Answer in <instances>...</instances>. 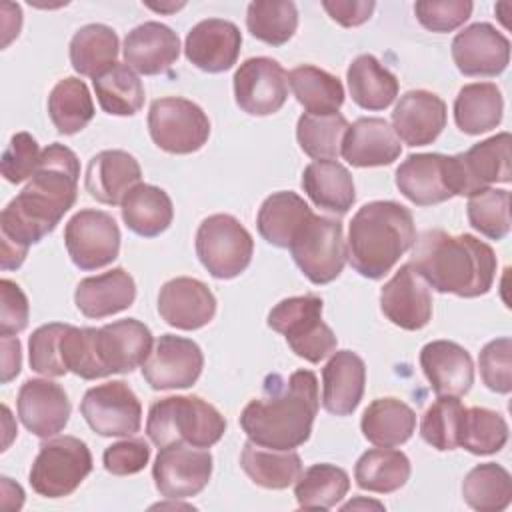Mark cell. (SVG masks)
<instances>
[{
	"label": "cell",
	"instance_id": "obj_1",
	"mask_svg": "<svg viewBox=\"0 0 512 512\" xmlns=\"http://www.w3.org/2000/svg\"><path fill=\"white\" fill-rule=\"evenodd\" d=\"M80 162L64 144L42 150L30 182L6 204L0 214L2 270L20 268L28 248L48 236L78 196Z\"/></svg>",
	"mask_w": 512,
	"mask_h": 512
},
{
	"label": "cell",
	"instance_id": "obj_2",
	"mask_svg": "<svg viewBox=\"0 0 512 512\" xmlns=\"http://www.w3.org/2000/svg\"><path fill=\"white\" fill-rule=\"evenodd\" d=\"M318 406V380L312 370H296L288 378L270 374L264 396L244 406L240 426L258 446L294 450L310 438Z\"/></svg>",
	"mask_w": 512,
	"mask_h": 512
},
{
	"label": "cell",
	"instance_id": "obj_3",
	"mask_svg": "<svg viewBox=\"0 0 512 512\" xmlns=\"http://www.w3.org/2000/svg\"><path fill=\"white\" fill-rule=\"evenodd\" d=\"M410 264L436 292L476 298L492 288L498 260L492 246L476 236L434 228L416 238Z\"/></svg>",
	"mask_w": 512,
	"mask_h": 512
},
{
	"label": "cell",
	"instance_id": "obj_4",
	"mask_svg": "<svg viewBox=\"0 0 512 512\" xmlns=\"http://www.w3.org/2000/svg\"><path fill=\"white\" fill-rule=\"evenodd\" d=\"M416 242L412 212L394 200L358 208L348 226L346 252L352 268L370 280L384 278Z\"/></svg>",
	"mask_w": 512,
	"mask_h": 512
},
{
	"label": "cell",
	"instance_id": "obj_5",
	"mask_svg": "<svg viewBox=\"0 0 512 512\" xmlns=\"http://www.w3.org/2000/svg\"><path fill=\"white\" fill-rule=\"evenodd\" d=\"M226 432L224 416L200 396H168L156 400L148 410L146 434L158 448L190 444L214 446Z\"/></svg>",
	"mask_w": 512,
	"mask_h": 512
},
{
	"label": "cell",
	"instance_id": "obj_6",
	"mask_svg": "<svg viewBox=\"0 0 512 512\" xmlns=\"http://www.w3.org/2000/svg\"><path fill=\"white\" fill-rule=\"evenodd\" d=\"M268 326L284 334L290 350L318 364L336 350V334L322 320V298L316 294L280 300L268 314Z\"/></svg>",
	"mask_w": 512,
	"mask_h": 512
},
{
	"label": "cell",
	"instance_id": "obj_7",
	"mask_svg": "<svg viewBox=\"0 0 512 512\" xmlns=\"http://www.w3.org/2000/svg\"><path fill=\"white\" fill-rule=\"evenodd\" d=\"M288 250L312 284L336 280L348 260L342 222L314 212L300 224Z\"/></svg>",
	"mask_w": 512,
	"mask_h": 512
},
{
	"label": "cell",
	"instance_id": "obj_8",
	"mask_svg": "<svg viewBox=\"0 0 512 512\" xmlns=\"http://www.w3.org/2000/svg\"><path fill=\"white\" fill-rule=\"evenodd\" d=\"M92 472V454L76 436H58L40 446L30 468V486L44 498L70 496Z\"/></svg>",
	"mask_w": 512,
	"mask_h": 512
},
{
	"label": "cell",
	"instance_id": "obj_9",
	"mask_svg": "<svg viewBox=\"0 0 512 512\" xmlns=\"http://www.w3.org/2000/svg\"><path fill=\"white\" fill-rule=\"evenodd\" d=\"M254 254L250 232L230 214H212L196 230V256L218 280L242 274Z\"/></svg>",
	"mask_w": 512,
	"mask_h": 512
},
{
	"label": "cell",
	"instance_id": "obj_10",
	"mask_svg": "<svg viewBox=\"0 0 512 512\" xmlns=\"http://www.w3.org/2000/svg\"><path fill=\"white\" fill-rule=\"evenodd\" d=\"M148 132L164 152L192 154L208 142L210 120L192 100L166 96L150 104Z\"/></svg>",
	"mask_w": 512,
	"mask_h": 512
},
{
	"label": "cell",
	"instance_id": "obj_11",
	"mask_svg": "<svg viewBox=\"0 0 512 512\" xmlns=\"http://www.w3.org/2000/svg\"><path fill=\"white\" fill-rule=\"evenodd\" d=\"M512 136L500 132L490 136L466 152L448 156V182L454 196H472L490 184H508L512 180L510 168Z\"/></svg>",
	"mask_w": 512,
	"mask_h": 512
},
{
	"label": "cell",
	"instance_id": "obj_12",
	"mask_svg": "<svg viewBox=\"0 0 512 512\" xmlns=\"http://www.w3.org/2000/svg\"><path fill=\"white\" fill-rule=\"evenodd\" d=\"M64 244L76 268L98 270L118 258L120 228L108 212L84 208L66 222Z\"/></svg>",
	"mask_w": 512,
	"mask_h": 512
},
{
	"label": "cell",
	"instance_id": "obj_13",
	"mask_svg": "<svg viewBox=\"0 0 512 512\" xmlns=\"http://www.w3.org/2000/svg\"><path fill=\"white\" fill-rule=\"evenodd\" d=\"M80 412L88 426L100 436L128 438L140 430L142 404L134 390L122 382L112 380L86 390Z\"/></svg>",
	"mask_w": 512,
	"mask_h": 512
},
{
	"label": "cell",
	"instance_id": "obj_14",
	"mask_svg": "<svg viewBox=\"0 0 512 512\" xmlns=\"http://www.w3.org/2000/svg\"><path fill=\"white\" fill-rule=\"evenodd\" d=\"M212 476V454L190 444H170L160 448L152 478L156 490L170 500H184L200 494Z\"/></svg>",
	"mask_w": 512,
	"mask_h": 512
},
{
	"label": "cell",
	"instance_id": "obj_15",
	"mask_svg": "<svg viewBox=\"0 0 512 512\" xmlns=\"http://www.w3.org/2000/svg\"><path fill=\"white\" fill-rule=\"evenodd\" d=\"M234 98L250 116H270L288 98V72L268 56L244 60L234 72Z\"/></svg>",
	"mask_w": 512,
	"mask_h": 512
},
{
	"label": "cell",
	"instance_id": "obj_16",
	"mask_svg": "<svg viewBox=\"0 0 512 512\" xmlns=\"http://www.w3.org/2000/svg\"><path fill=\"white\" fill-rule=\"evenodd\" d=\"M204 356L200 346L182 336L162 334L142 364V376L152 390L190 388L202 374Z\"/></svg>",
	"mask_w": 512,
	"mask_h": 512
},
{
	"label": "cell",
	"instance_id": "obj_17",
	"mask_svg": "<svg viewBox=\"0 0 512 512\" xmlns=\"http://www.w3.org/2000/svg\"><path fill=\"white\" fill-rule=\"evenodd\" d=\"M152 342L150 328L136 318H124L96 328L94 350L102 378L126 374L142 366L152 352Z\"/></svg>",
	"mask_w": 512,
	"mask_h": 512
},
{
	"label": "cell",
	"instance_id": "obj_18",
	"mask_svg": "<svg viewBox=\"0 0 512 512\" xmlns=\"http://www.w3.org/2000/svg\"><path fill=\"white\" fill-rule=\"evenodd\" d=\"M452 60L464 76H498L510 62V40L488 22H476L452 40Z\"/></svg>",
	"mask_w": 512,
	"mask_h": 512
},
{
	"label": "cell",
	"instance_id": "obj_19",
	"mask_svg": "<svg viewBox=\"0 0 512 512\" xmlns=\"http://www.w3.org/2000/svg\"><path fill=\"white\" fill-rule=\"evenodd\" d=\"M380 308L384 316L404 330H420L432 318V296L424 278L402 264L380 290Z\"/></svg>",
	"mask_w": 512,
	"mask_h": 512
},
{
	"label": "cell",
	"instance_id": "obj_20",
	"mask_svg": "<svg viewBox=\"0 0 512 512\" xmlns=\"http://www.w3.org/2000/svg\"><path fill=\"white\" fill-rule=\"evenodd\" d=\"M18 418L38 438L62 432L70 418V400L64 388L52 380L30 378L18 390Z\"/></svg>",
	"mask_w": 512,
	"mask_h": 512
},
{
	"label": "cell",
	"instance_id": "obj_21",
	"mask_svg": "<svg viewBox=\"0 0 512 512\" xmlns=\"http://www.w3.org/2000/svg\"><path fill=\"white\" fill-rule=\"evenodd\" d=\"M240 46L242 34L234 22L208 18L192 26V30L186 34L184 54L196 68L218 74L230 70L236 64Z\"/></svg>",
	"mask_w": 512,
	"mask_h": 512
},
{
	"label": "cell",
	"instance_id": "obj_22",
	"mask_svg": "<svg viewBox=\"0 0 512 512\" xmlns=\"http://www.w3.org/2000/svg\"><path fill=\"white\" fill-rule=\"evenodd\" d=\"M158 314L166 324L178 330H198L214 318L216 298L204 282L178 276L162 284Z\"/></svg>",
	"mask_w": 512,
	"mask_h": 512
},
{
	"label": "cell",
	"instance_id": "obj_23",
	"mask_svg": "<svg viewBox=\"0 0 512 512\" xmlns=\"http://www.w3.org/2000/svg\"><path fill=\"white\" fill-rule=\"evenodd\" d=\"M420 368L436 396H464L474 384V364L466 348L450 340H432L420 350Z\"/></svg>",
	"mask_w": 512,
	"mask_h": 512
},
{
	"label": "cell",
	"instance_id": "obj_24",
	"mask_svg": "<svg viewBox=\"0 0 512 512\" xmlns=\"http://www.w3.org/2000/svg\"><path fill=\"white\" fill-rule=\"evenodd\" d=\"M446 126L444 100L428 90H410L400 96L392 112V130L408 146L432 144Z\"/></svg>",
	"mask_w": 512,
	"mask_h": 512
},
{
	"label": "cell",
	"instance_id": "obj_25",
	"mask_svg": "<svg viewBox=\"0 0 512 512\" xmlns=\"http://www.w3.org/2000/svg\"><path fill=\"white\" fill-rule=\"evenodd\" d=\"M124 62L144 76L166 72L180 56L178 34L162 22H144L124 38Z\"/></svg>",
	"mask_w": 512,
	"mask_h": 512
},
{
	"label": "cell",
	"instance_id": "obj_26",
	"mask_svg": "<svg viewBox=\"0 0 512 512\" xmlns=\"http://www.w3.org/2000/svg\"><path fill=\"white\" fill-rule=\"evenodd\" d=\"M402 152L400 140L384 118H358L348 124L340 154L356 168L388 166Z\"/></svg>",
	"mask_w": 512,
	"mask_h": 512
},
{
	"label": "cell",
	"instance_id": "obj_27",
	"mask_svg": "<svg viewBox=\"0 0 512 512\" xmlns=\"http://www.w3.org/2000/svg\"><path fill=\"white\" fill-rule=\"evenodd\" d=\"M142 170L138 160L124 150H102L86 166V190L102 204H122L126 194L140 184Z\"/></svg>",
	"mask_w": 512,
	"mask_h": 512
},
{
	"label": "cell",
	"instance_id": "obj_28",
	"mask_svg": "<svg viewBox=\"0 0 512 512\" xmlns=\"http://www.w3.org/2000/svg\"><path fill=\"white\" fill-rule=\"evenodd\" d=\"M396 186L412 204L432 206L450 200L454 194L448 182V156L410 154L396 168Z\"/></svg>",
	"mask_w": 512,
	"mask_h": 512
},
{
	"label": "cell",
	"instance_id": "obj_29",
	"mask_svg": "<svg viewBox=\"0 0 512 512\" xmlns=\"http://www.w3.org/2000/svg\"><path fill=\"white\" fill-rule=\"evenodd\" d=\"M366 366L352 350L332 352L322 368V406L334 416L352 414L364 394Z\"/></svg>",
	"mask_w": 512,
	"mask_h": 512
},
{
	"label": "cell",
	"instance_id": "obj_30",
	"mask_svg": "<svg viewBox=\"0 0 512 512\" xmlns=\"http://www.w3.org/2000/svg\"><path fill=\"white\" fill-rule=\"evenodd\" d=\"M136 282L124 268H112L78 282L74 292L76 308L86 318H106L132 306Z\"/></svg>",
	"mask_w": 512,
	"mask_h": 512
},
{
	"label": "cell",
	"instance_id": "obj_31",
	"mask_svg": "<svg viewBox=\"0 0 512 512\" xmlns=\"http://www.w3.org/2000/svg\"><path fill=\"white\" fill-rule=\"evenodd\" d=\"M302 188L318 208L334 214H346L356 200L352 174L336 160L310 162L302 172Z\"/></svg>",
	"mask_w": 512,
	"mask_h": 512
},
{
	"label": "cell",
	"instance_id": "obj_32",
	"mask_svg": "<svg viewBox=\"0 0 512 512\" xmlns=\"http://www.w3.org/2000/svg\"><path fill=\"white\" fill-rule=\"evenodd\" d=\"M360 428L370 444L378 448H394L410 440L414 434L416 414L398 398H376L364 410Z\"/></svg>",
	"mask_w": 512,
	"mask_h": 512
},
{
	"label": "cell",
	"instance_id": "obj_33",
	"mask_svg": "<svg viewBox=\"0 0 512 512\" xmlns=\"http://www.w3.org/2000/svg\"><path fill=\"white\" fill-rule=\"evenodd\" d=\"M124 224L138 236H160L174 218V206L166 190L152 184H136L120 204Z\"/></svg>",
	"mask_w": 512,
	"mask_h": 512
},
{
	"label": "cell",
	"instance_id": "obj_34",
	"mask_svg": "<svg viewBox=\"0 0 512 512\" xmlns=\"http://www.w3.org/2000/svg\"><path fill=\"white\" fill-rule=\"evenodd\" d=\"M240 466L254 484L268 490H284L302 474V458L294 450L264 448L252 440L242 446Z\"/></svg>",
	"mask_w": 512,
	"mask_h": 512
},
{
	"label": "cell",
	"instance_id": "obj_35",
	"mask_svg": "<svg viewBox=\"0 0 512 512\" xmlns=\"http://www.w3.org/2000/svg\"><path fill=\"white\" fill-rule=\"evenodd\" d=\"M352 100L364 110H384L398 96L396 76L372 54H360L346 70Z\"/></svg>",
	"mask_w": 512,
	"mask_h": 512
},
{
	"label": "cell",
	"instance_id": "obj_36",
	"mask_svg": "<svg viewBox=\"0 0 512 512\" xmlns=\"http://www.w3.org/2000/svg\"><path fill=\"white\" fill-rule=\"evenodd\" d=\"M504 100L494 82H472L454 100V120L464 134H482L502 122Z\"/></svg>",
	"mask_w": 512,
	"mask_h": 512
},
{
	"label": "cell",
	"instance_id": "obj_37",
	"mask_svg": "<svg viewBox=\"0 0 512 512\" xmlns=\"http://www.w3.org/2000/svg\"><path fill=\"white\" fill-rule=\"evenodd\" d=\"M310 214L312 208L296 192L280 190L262 202L256 216V226L268 244L288 248L296 230Z\"/></svg>",
	"mask_w": 512,
	"mask_h": 512
},
{
	"label": "cell",
	"instance_id": "obj_38",
	"mask_svg": "<svg viewBox=\"0 0 512 512\" xmlns=\"http://www.w3.org/2000/svg\"><path fill=\"white\" fill-rule=\"evenodd\" d=\"M118 34L106 24H86L70 40V62L80 76L98 78L116 64Z\"/></svg>",
	"mask_w": 512,
	"mask_h": 512
},
{
	"label": "cell",
	"instance_id": "obj_39",
	"mask_svg": "<svg viewBox=\"0 0 512 512\" xmlns=\"http://www.w3.org/2000/svg\"><path fill=\"white\" fill-rule=\"evenodd\" d=\"M410 478V460L402 450L372 448L366 450L356 466L354 480L362 490L390 494L400 490Z\"/></svg>",
	"mask_w": 512,
	"mask_h": 512
},
{
	"label": "cell",
	"instance_id": "obj_40",
	"mask_svg": "<svg viewBox=\"0 0 512 512\" xmlns=\"http://www.w3.org/2000/svg\"><path fill=\"white\" fill-rule=\"evenodd\" d=\"M288 84L306 114H336L344 104L342 82L312 64H302L290 70Z\"/></svg>",
	"mask_w": 512,
	"mask_h": 512
},
{
	"label": "cell",
	"instance_id": "obj_41",
	"mask_svg": "<svg viewBox=\"0 0 512 512\" xmlns=\"http://www.w3.org/2000/svg\"><path fill=\"white\" fill-rule=\"evenodd\" d=\"M350 488L346 470L336 464L320 462L306 468L294 486V496L300 508L306 510H330L334 508Z\"/></svg>",
	"mask_w": 512,
	"mask_h": 512
},
{
	"label": "cell",
	"instance_id": "obj_42",
	"mask_svg": "<svg viewBox=\"0 0 512 512\" xmlns=\"http://www.w3.org/2000/svg\"><path fill=\"white\" fill-rule=\"evenodd\" d=\"M48 114L60 134H76L94 116V102L88 86L80 78H62L50 90Z\"/></svg>",
	"mask_w": 512,
	"mask_h": 512
},
{
	"label": "cell",
	"instance_id": "obj_43",
	"mask_svg": "<svg viewBox=\"0 0 512 512\" xmlns=\"http://www.w3.org/2000/svg\"><path fill=\"white\" fill-rule=\"evenodd\" d=\"M466 504L480 512H500L512 500V478L508 470L496 462L474 466L462 482Z\"/></svg>",
	"mask_w": 512,
	"mask_h": 512
},
{
	"label": "cell",
	"instance_id": "obj_44",
	"mask_svg": "<svg viewBox=\"0 0 512 512\" xmlns=\"http://www.w3.org/2000/svg\"><path fill=\"white\" fill-rule=\"evenodd\" d=\"M100 108L112 116H132L144 106V86L126 64H114L92 80Z\"/></svg>",
	"mask_w": 512,
	"mask_h": 512
},
{
	"label": "cell",
	"instance_id": "obj_45",
	"mask_svg": "<svg viewBox=\"0 0 512 512\" xmlns=\"http://www.w3.org/2000/svg\"><path fill=\"white\" fill-rule=\"evenodd\" d=\"M248 32L270 46L286 44L298 28V10L290 0H256L246 10Z\"/></svg>",
	"mask_w": 512,
	"mask_h": 512
},
{
	"label": "cell",
	"instance_id": "obj_46",
	"mask_svg": "<svg viewBox=\"0 0 512 512\" xmlns=\"http://www.w3.org/2000/svg\"><path fill=\"white\" fill-rule=\"evenodd\" d=\"M348 130L346 118L336 114H302L296 124V138L302 152L314 160H336Z\"/></svg>",
	"mask_w": 512,
	"mask_h": 512
},
{
	"label": "cell",
	"instance_id": "obj_47",
	"mask_svg": "<svg viewBox=\"0 0 512 512\" xmlns=\"http://www.w3.org/2000/svg\"><path fill=\"white\" fill-rule=\"evenodd\" d=\"M506 442L508 424L502 414L482 406L464 408L458 432V446H462L470 454L486 456L502 450Z\"/></svg>",
	"mask_w": 512,
	"mask_h": 512
},
{
	"label": "cell",
	"instance_id": "obj_48",
	"mask_svg": "<svg viewBox=\"0 0 512 512\" xmlns=\"http://www.w3.org/2000/svg\"><path fill=\"white\" fill-rule=\"evenodd\" d=\"M468 222L490 240H502L510 232V192L484 188L468 196Z\"/></svg>",
	"mask_w": 512,
	"mask_h": 512
},
{
	"label": "cell",
	"instance_id": "obj_49",
	"mask_svg": "<svg viewBox=\"0 0 512 512\" xmlns=\"http://www.w3.org/2000/svg\"><path fill=\"white\" fill-rule=\"evenodd\" d=\"M464 406L458 396H438V400L424 412L420 422V436L436 450H454L458 446V432Z\"/></svg>",
	"mask_w": 512,
	"mask_h": 512
},
{
	"label": "cell",
	"instance_id": "obj_50",
	"mask_svg": "<svg viewBox=\"0 0 512 512\" xmlns=\"http://www.w3.org/2000/svg\"><path fill=\"white\" fill-rule=\"evenodd\" d=\"M70 328V324L50 322L38 326L30 340V368L42 376H64L68 368L62 360V336Z\"/></svg>",
	"mask_w": 512,
	"mask_h": 512
},
{
	"label": "cell",
	"instance_id": "obj_51",
	"mask_svg": "<svg viewBox=\"0 0 512 512\" xmlns=\"http://www.w3.org/2000/svg\"><path fill=\"white\" fill-rule=\"evenodd\" d=\"M94 332L96 328H76L70 326L62 336V360L68 372L84 380L102 378L96 350H94Z\"/></svg>",
	"mask_w": 512,
	"mask_h": 512
},
{
	"label": "cell",
	"instance_id": "obj_52",
	"mask_svg": "<svg viewBox=\"0 0 512 512\" xmlns=\"http://www.w3.org/2000/svg\"><path fill=\"white\" fill-rule=\"evenodd\" d=\"M478 366L486 388L508 394L512 390V340L508 336L490 340L480 350Z\"/></svg>",
	"mask_w": 512,
	"mask_h": 512
},
{
	"label": "cell",
	"instance_id": "obj_53",
	"mask_svg": "<svg viewBox=\"0 0 512 512\" xmlns=\"http://www.w3.org/2000/svg\"><path fill=\"white\" fill-rule=\"evenodd\" d=\"M40 156H42V150L36 138L28 132H16L10 138L0 160L2 176L12 184H20L28 180L38 168Z\"/></svg>",
	"mask_w": 512,
	"mask_h": 512
},
{
	"label": "cell",
	"instance_id": "obj_54",
	"mask_svg": "<svg viewBox=\"0 0 512 512\" xmlns=\"http://www.w3.org/2000/svg\"><path fill=\"white\" fill-rule=\"evenodd\" d=\"M472 8L470 0H420L414 4V14L426 30L452 32L470 18Z\"/></svg>",
	"mask_w": 512,
	"mask_h": 512
},
{
	"label": "cell",
	"instance_id": "obj_55",
	"mask_svg": "<svg viewBox=\"0 0 512 512\" xmlns=\"http://www.w3.org/2000/svg\"><path fill=\"white\" fill-rule=\"evenodd\" d=\"M104 468L114 476H130L140 470L150 460V446L144 438H126L110 444L104 450Z\"/></svg>",
	"mask_w": 512,
	"mask_h": 512
},
{
	"label": "cell",
	"instance_id": "obj_56",
	"mask_svg": "<svg viewBox=\"0 0 512 512\" xmlns=\"http://www.w3.org/2000/svg\"><path fill=\"white\" fill-rule=\"evenodd\" d=\"M0 296V336H14L28 326V298L22 288L8 278L0 280Z\"/></svg>",
	"mask_w": 512,
	"mask_h": 512
},
{
	"label": "cell",
	"instance_id": "obj_57",
	"mask_svg": "<svg viewBox=\"0 0 512 512\" xmlns=\"http://www.w3.org/2000/svg\"><path fill=\"white\" fill-rule=\"evenodd\" d=\"M322 8L328 12V16L338 22L344 28L360 26L366 20H370L376 2L372 0H324Z\"/></svg>",
	"mask_w": 512,
	"mask_h": 512
},
{
	"label": "cell",
	"instance_id": "obj_58",
	"mask_svg": "<svg viewBox=\"0 0 512 512\" xmlns=\"http://www.w3.org/2000/svg\"><path fill=\"white\" fill-rule=\"evenodd\" d=\"M22 354L20 340L14 336H2V384H8L20 374Z\"/></svg>",
	"mask_w": 512,
	"mask_h": 512
},
{
	"label": "cell",
	"instance_id": "obj_59",
	"mask_svg": "<svg viewBox=\"0 0 512 512\" xmlns=\"http://www.w3.org/2000/svg\"><path fill=\"white\" fill-rule=\"evenodd\" d=\"M146 6H150V8H152V10H156V12H174V10L182 8V6H184V2H178V4H172V6H164V4H152V2H146Z\"/></svg>",
	"mask_w": 512,
	"mask_h": 512
},
{
	"label": "cell",
	"instance_id": "obj_60",
	"mask_svg": "<svg viewBox=\"0 0 512 512\" xmlns=\"http://www.w3.org/2000/svg\"><path fill=\"white\" fill-rule=\"evenodd\" d=\"M356 506H374V508H378V510H382L384 506L380 504V502H360V500H352V502H348V504H344L342 506V510H350V508H356Z\"/></svg>",
	"mask_w": 512,
	"mask_h": 512
}]
</instances>
